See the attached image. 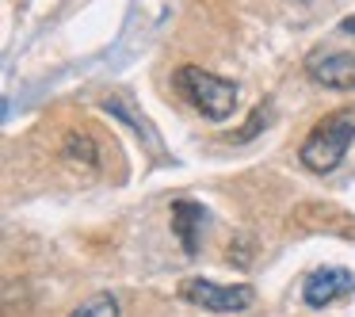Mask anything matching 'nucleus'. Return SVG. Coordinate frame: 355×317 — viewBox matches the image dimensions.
I'll list each match as a JSON object with an SVG mask.
<instances>
[{
    "mask_svg": "<svg viewBox=\"0 0 355 317\" xmlns=\"http://www.w3.org/2000/svg\"><path fill=\"white\" fill-rule=\"evenodd\" d=\"M352 142H355V108H340V111H332V115H324L321 123L306 134V142H302V149H298V161L306 164L309 172L324 176V172H332L347 157Z\"/></svg>",
    "mask_w": 355,
    "mask_h": 317,
    "instance_id": "obj_1",
    "label": "nucleus"
},
{
    "mask_svg": "<svg viewBox=\"0 0 355 317\" xmlns=\"http://www.w3.org/2000/svg\"><path fill=\"white\" fill-rule=\"evenodd\" d=\"M172 80H176V92L199 115H207L210 123H225L233 115V108H237V85L210 69H202V65H180Z\"/></svg>",
    "mask_w": 355,
    "mask_h": 317,
    "instance_id": "obj_2",
    "label": "nucleus"
},
{
    "mask_svg": "<svg viewBox=\"0 0 355 317\" xmlns=\"http://www.w3.org/2000/svg\"><path fill=\"white\" fill-rule=\"evenodd\" d=\"M180 294L195 306L210 309V314H241L256 302V291L248 283H233V286H218L210 279H184Z\"/></svg>",
    "mask_w": 355,
    "mask_h": 317,
    "instance_id": "obj_3",
    "label": "nucleus"
},
{
    "mask_svg": "<svg viewBox=\"0 0 355 317\" xmlns=\"http://www.w3.org/2000/svg\"><path fill=\"white\" fill-rule=\"evenodd\" d=\"M306 77L332 92H355V54H309Z\"/></svg>",
    "mask_w": 355,
    "mask_h": 317,
    "instance_id": "obj_4",
    "label": "nucleus"
},
{
    "mask_svg": "<svg viewBox=\"0 0 355 317\" xmlns=\"http://www.w3.org/2000/svg\"><path fill=\"white\" fill-rule=\"evenodd\" d=\"M355 291V275L344 268H321L313 271V275L306 279V286H302V298H306L309 309H324L332 298H340V294Z\"/></svg>",
    "mask_w": 355,
    "mask_h": 317,
    "instance_id": "obj_5",
    "label": "nucleus"
},
{
    "mask_svg": "<svg viewBox=\"0 0 355 317\" xmlns=\"http://www.w3.org/2000/svg\"><path fill=\"white\" fill-rule=\"evenodd\" d=\"M202 225H207V210H202L199 203H191V199H176V203H172V233L180 237V245H184L187 256L199 252Z\"/></svg>",
    "mask_w": 355,
    "mask_h": 317,
    "instance_id": "obj_6",
    "label": "nucleus"
},
{
    "mask_svg": "<svg viewBox=\"0 0 355 317\" xmlns=\"http://www.w3.org/2000/svg\"><path fill=\"white\" fill-rule=\"evenodd\" d=\"M62 153H65V161L80 164V169H96V164H100V146H96L92 134H85V130H69V134H65Z\"/></svg>",
    "mask_w": 355,
    "mask_h": 317,
    "instance_id": "obj_7",
    "label": "nucleus"
},
{
    "mask_svg": "<svg viewBox=\"0 0 355 317\" xmlns=\"http://www.w3.org/2000/svg\"><path fill=\"white\" fill-rule=\"evenodd\" d=\"M69 317H119V298L115 294H96L80 309H73Z\"/></svg>",
    "mask_w": 355,
    "mask_h": 317,
    "instance_id": "obj_8",
    "label": "nucleus"
},
{
    "mask_svg": "<svg viewBox=\"0 0 355 317\" xmlns=\"http://www.w3.org/2000/svg\"><path fill=\"white\" fill-rule=\"evenodd\" d=\"M252 252H256L252 237H248V233H241V237H233V241H230V248H225V260H230V264H237V268H248Z\"/></svg>",
    "mask_w": 355,
    "mask_h": 317,
    "instance_id": "obj_9",
    "label": "nucleus"
},
{
    "mask_svg": "<svg viewBox=\"0 0 355 317\" xmlns=\"http://www.w3.org/2000/svg\"><path fill=\"white\" fill-rule=\"evenodd\" d=\"M263 115H268V111H263V108H256V111H252V119H248V126H245V130H237L233 138H237V142H248V138H252V134L263 126Z\"/></svg>",
    "mask_w": 355,
    "mask_h": 317,
    "instance_id": "obj_10",
    "label": "nucleus"
},
{
    "mask_svg": "<svg viewBox=\"0 0 355 317\" xmlns=\"http://www.w3.org/2000/svg\"><path fill=\"white\" fill-rule=\"evenodd\" d=\"M340 31H347V35H352V39H355V16H347L344 24H340Z\"/></svg>",
    "mask_w": 355,
    "mask_h": 317,
    "instance_id": "obj_11",
    "label": "nucleus"
}]
</instances>
